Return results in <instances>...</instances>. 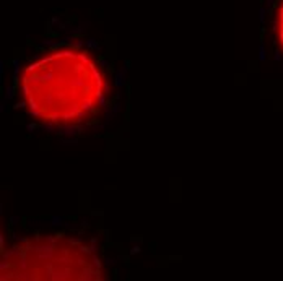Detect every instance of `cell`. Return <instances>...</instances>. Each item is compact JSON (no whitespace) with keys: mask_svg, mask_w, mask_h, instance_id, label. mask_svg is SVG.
Segmentation results:
<instances>
[{"mask_svg":"<svg viewBox=\"0 0 283 281\" xmlns=\"http://www.w3.org/2000/svg\"><path fill=\"white\" fill-rule=\"evenodd\" d=\"M103 263L96 240L83 232L34 231L2 244V280H98Z\"/></svg>","mask_w":283,"mask_h":281,"instance_id":"2","label":"cell"},{"mask_svg":"<svg viewBox=\"0 0 283 281\" xmlns=\"http://www.w3.org/2000/svg\"><path fill=\"white\" fill-rule=\"evenodd\" d=\"M15 106L52 132H81L103 120L111 101L106 67L78 45L36 54L15 72Z\"/></svg>","mask_w":283,"mask_h":281,"instance_id":"1","label":"cell"},{"mask_svg":"<svg viewBox=\"0 0 283 281\" xmlns=\"http://www.w3.org/2000/svg\"><path fill=\"white\" fill-rule=\"evenodd\" d=\"M273 31L277 33V41L283 47V3L280 5L278 12H277V18H275V23H273ZM282 54H283V50H280V49L275 52V60L277 62H282Z\"/></svg>","mask_w":283,"mask_h":281,"instance_id":"3","label":"cell"}]
</instances>
